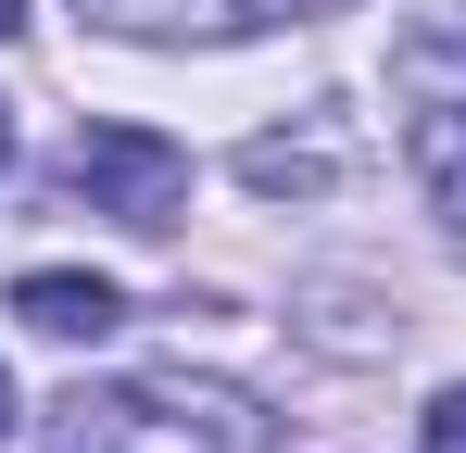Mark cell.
I'll return each instance as SVG.
<instances>
[{
    "instance_id": "obj_1",
    "label": "cell",
    "mask_w": 466,
    "mask_h": 453,
    "mask_svg": "<svg viewBox=\"0 0 466 453\" xmlns=\"http://www.w3.org/2000/svg\"><path fill=\"white\" fill-rule=\"evenodd\" d=\"M51 453H265V416L215 378H114L51 403Z\"/></svg>"
},
{
    "instance_id": "obj_2",
    "label": "cell",
    "mask_w": 466,
    "mask_h": 453,
    "mask_svg": "<svg viewBox=\"0 0 466 453\" xmlns=\"http://www.w3.org/2000/svg\"><path fill=\"white\" fill-rule=\"evenodd\" d=\"M64 189H76L88 215L114 226H177V202H189V151L164 139V126H76V151H64Z\"/></svg>"
},
{
    "instance_id": "obj_3",
    "label": "cell",
    "mask_w": 466,
    "mask_h": 453,
    "mask_svg": "<svg viewBox=\"0 0 466 453\" xmlns=\"http://www.w3.org/2000/svg\"><path fill=\"white\" fill-rule=\"evenodd\" d=\"M403 88H416V176H429L441 226L466 239V25H429L403 51Z\"/></svg>"
},
{
    "instance_id": "obj_4",
    "label": "cell",
    "mask_w": 466,
    "mask_h": 453,
    "mask_svg": "<svg viewBox=\"0 0 466 453\" xmlns=\"http://www.w3.org/2000/svg\"><path fill=\"white\" fill-rule=\"evenodd\" d=\"M13 315L38 340H101V327H127V290L114 277H76V265H38V277H13Z\"/></svg>"
},
{
    "instance_id": "obj_5",
    "label": "cell",
    "mask_w": 466,
    "mask_h": 453,
    "mask_svg": "<svg viewBox=\"0 0 466 453\" xmlns=\"http://www.w3.org/2000/svg\"><path fill=\"white\" fill-rule=\"evenodd\" d=\"M114 25H252V13H278V0H101Z\"/></svg>"
},
{
    "instance_id": "obj_6",
    "label": "cell",
    "mask_w": 466,
    "mask_h": 453,
    "mask_svg": "<svg viewBox=\"0 0 466 453\" xmlns=\"http://www.w3.org/2000/svg\"><path fill=\"white\" fill-rule=\"evenodd\" d=\"M429 453H466V390H441V403H429Z\"/></svg>"
},
{
    "instance_id": "obj_7",
    "label": "cell",
    "mask_w": 466,
    "mask_h": 453,
    "mask_svg": "<svg viewBox=\"0 0 466 453\" xmlns=\"http://www.w3.org/2000/svg\"><path fill=\"white\" fill-rule=\"evenodd\" d=\"M13 25H25V0H0V38H13Z\"/></svg>"
},
{
    "instance_id": "obj_8",
    "label": "cell",
    "mask_w": 466,
    "mask_h": 453,
    "mask_svg": "<svg viewBox=\"0 0 466 453\" xmlns=\"http://www.w3.org/2000/svg\"><path fill=\"white\" fill-rule=\"evenodd\" d=\"M0 441H13V378H0Z\"/></svg>"
},
{
    "instance_id": "obj_9",
    "label": "cell",
    "mask_w": 466,
    "mask_h": 453,
    "mask_svg": "<svg viewBox=\"0 0 466 453\" xmlns=\"http://www.w3.org/2000/svg\"><path fill=\"white\" fill-rule=\"evenodd\" d=\"M0 151H13V126H0Z\"/></svg>"
}]
</instances>
